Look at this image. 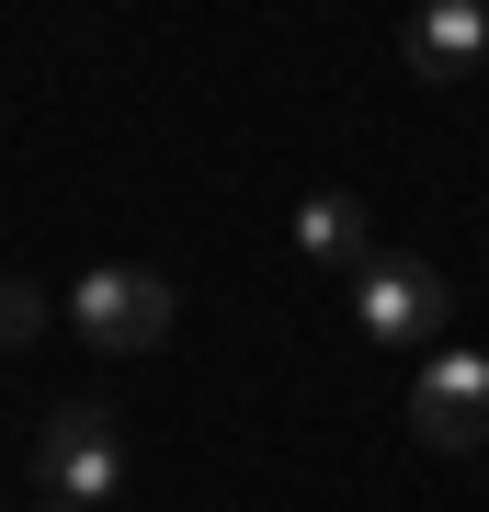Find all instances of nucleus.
<instances>
[{
	"instance_id": "obj_1",
	"label": "nucleus",
	"mask_w": 489,
	"mask_h": 512,
	"mask_svg": "<svg viewBox=\"0 0 489 512\" xmlns=\"http://www.w3.org/2000/svg\"><path fill=\"white\" fill-rule=\"evenodd\" d=\"M35 478L57 501H80V512L114 501V490H126V433H114V410L103 399H57L35 421Z\"/></svg>"
},
{
	"instance_id": "obj_2",
	"label": "nucleus",
	"mask_w": 489,
	"mask_h": 512,
	"mask_svg": "<svg viewBox=\"0 0 489 512\" xmlns=\"http://www.w3.org/2000/svg\"><path fill=\"white\" fill-rule=\"evenodd\" d=\"M69 319H80L91 353H160L171 319H182V296H171V274H148V262H103V274H80Z\"/></svg>"
},
{
	"instance_id": "obj_3",
	"label": "nucleus",
	"mask_w": 489,
	"mask_h": 512,
	"mask_svg": "<svg viewBox=\"0 0 489 512\" xmlns=\"http://www.w3.org/2000/svg\"><path fill=\"white\" fill-rule=\"evenodd\" d=\"M444 308H455L444 274H433V262H410V251H376V262L353 274V319H364V342H433Z\"/></svg>"
},
{
	"instance_id": "obj_4",
	"label": "nucleus",
	"mask_w": 489,
	"mask_h": 512,
	"mask_svg": "<svg viewBox=\"0 0 489 512\" xmlns=\"http://www.w3.org/2000/svg\"><path fill=\"white\" fill-rule=\"evenodd\" d=\"M410 433L444 444V456H467V444L489 433V353L444 342L433 365H421V387H410Z\"/></svg>"
},
{
	"instance_id": "obj_5",
	"label": "nucleus",
	"mask_w": 489,
	"mask_h": 512,
	"mask_svg": "<svg viewBox=\"0 0 489 512\" xmlns=\"http://www.w3.org/2000/svg\"><path fill=\"white\" fill-rule=\"evenodd\" d=\"M478 57H489V0H433L410 23V69L421 80H467Z\"/></svg>"
},
{
	"instance_id": "obj_6",
	"label": "nucleus",
	"mask_w": 489,
	"mask_h": 512,
	"mask_svg": "<svg viewBox=\"0 0 489 512\" xmlns=\"http://www.w3.org/2000/svg\"><path fill=\"white\" fill-rule=\"evenodd\" d=\"M296 239H308L319 262H342V274L376 262V217H364L353 194H308V205H296Z\"/></svg>"
},
{
	"instance_id": "obj_7",
	"label": "nucleus",
	"mask_w": 489,
	"mask_h": 512,
	"mask_svg": "<svg viewBox=\"0 0 489 512\" xmlns=\"http://www.w3.org/2000/svg\"><path fill=\"white\" fill-rule=\"evenodd\" d=\"M35 330H46V296L23 285V274H0V353H23Z\"/></svg>"
},
{
	"instance_id": "obj_8",
	"label": "nucleus",
	"mask_w": 489,
	"mask_h": 512,
	"mask_svg": "<svg viewBox=\"0 0 489 512\" xmlns=\"http://www.w3.org/2000/svg\"><path fill=\"white\" fill-rule=\"evenodd\" d=\"M46 512H80V501H46Z\"/></svg>"
}]
</instances>
